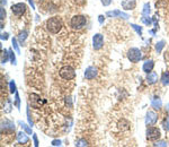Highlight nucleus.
Returning <instances> with one entry per match:
<instances>
[{"label":"nucleus","instance_id":"obj_23","mask_svg":"<svg viewBox=\"0 0 169 147\" xmlns=\"http://www.w3.org/2000/svg\"><path fill=\"white\" fill-rule=\"evenodd\" d=\"M19 125H21V129L25 131L26 134H28V135H32V127H28L26 123H24V122H21V121H19Z\"/></svg>","mask_w":169,"mask_h":147},{"label":"nucleus","instance_id":"obj_24","mask_svg":"<svg viewBox=\"0 0 169 147\" xmlns=\"http://www.w3.org/2000/svg\"><path fill=\"white\" fill-rule=\"evenodd\" d=\"M18 38H12V40H11V43H12V49L15 50L16 51L17 53L19 55L21 53V49H19V45H18Z\"/></svg>","mask_w":169,"mask_h":147},{"label":"nucleus","instance_id":"obj_2","mask_svg":"<svg viewBox=\"0 0 169 147\" xmlns=\"http://www.w3.org/2000/svg\"><path fill=\"white\" fill-rule=\"evenodd\" d=\"M87 24V18L84 15H74L70 19V26L74 31H80L86 26Z\"/></svg>","mask_w":169,"mask_h":147},{"label":"nucleus","instance_id":"obj_15","mask_svg":"<svg viewBox=\"0 0 169 147\" xmlns=\"http://www.w3.org/2000/svg\"><path fill=\"white\" fill-rule=\"evenodd\" d=\"M154 68V61L153 60H147L142 66V70L145 72V74H149L151 72Z\"/></svg>","mask_w":169,"mask_h":147},{"label":"nucleus","instance_id":"obj_22","mask_svg":"<svg viewBox=\"0 0 169 147\" xmlns=\"http://www.w3.org/2000/svg\"><path fill=\"white\" fill-rule=\"evenodd\" d=\"M150 13H151V8H150V4L147 2V4H144L143 6V9H142V16H149L150 15Z\"/></svg>","mask_w":169,"mask_h":147},{"label":"nucleus","instance_id":"obj_33","mask_svg":"<svg viewBox=\"0 0 169 147\" xmlns=\"http://www.w3.org/2000/svg\"><path fill=\"white\" fill-rule=\"evenodd\" d=\"M26 112H27V120H28V123H29V126H31V127H33V120H32V118H31V111H29V106H27Z\"/></svg>","mask_w":169,"mask_h":147},{"label":"nucleus","instance_id":"obj_14","mask_svg":"<svg viewBox=\"0 0 169 147\" xmlns=\"http://www.w3.org/2000/svg\"><path fill=\"white\" fill-rule=\"evenodd\" d=\"M27 135H28V134H27ZM27 135L25 132H23V131L18 132V134H17V142L19 143V144H21V145L28 144V143H29V138H28Z\"/></svg>","mask_w":169,"mask_h":147},{"label":"nucleus","instance_id":"obj_17","mask_svg":"<svg viewBox=\"0 0 169 147\" xmlns=\"http://www.w3.org/2000/svg\"><path fill=\"white\" fill-rule=\"evenodd\" d=\"M151 106L154 110H160L162 108V101L161 98H159L158 96H154L153 98H151Z\"/></svg>","mask_w":169,"mask_h":147},{"label":"nucleus","instance_id":"obj_1","mask_svg":"<svg viewBox=\"0 0 169 147\" xmlns=\"http://www.w3.org/2000/svg\"><path fill=\"white\" fill-rule=\"evenodd\" d=\"M62 21L59 17H50L45 23V27L51 34H58L62 30Z\"/></svg>","mask_w":169,"mask_h":147},{"label":"nucleus","instance_id":"obj_27","mask_svg":"<svg viewBox=\"0 0 169 147\" xmlns=\"http://www.w3.org/2000/svg\"><path fill=\"white\" fill-rule=\"evenodd\" d=\"M9 51V60H10V62H11V65H16L17 62H16V57H15V55H14V50L12 49H9L8 50Z\"/></svg>","mask_w":169,"mask_h":147},{"label":"nucleus","instance_id":"obj_26","mask_svg":"<svg viewBox=\"0 0 169 147\" xmlns=\"http://www.w3.org/2000/svg\"><path fill=\"white\" fill-rule=\"evenodd\" d=\"M141 22H142L144 25H147V26H151V25H152V23H153L152 19H151L149 16H142Z\"/></svg>","mask_w":169,"mask_h":147},{"label":"nucleus","instance_id":"obj_11","mask_svg":"<svg viewBox=\"0 0 169 147\" xmlns=\"http://www.w3.org/2000/svg\"><path fill=\"white\" fill-rule=\"evenodd\" d=\"M106 16L107 17H121V18H124V19H129V14L126 13H123V11L118 10V9H115V10H111V11H107L106 13Z\"/></svg>","mask_w":169,"mask_h":147},{"label":"nucleus","instance_id":"obj_38","mask_svg":"<svg viewBox=\"0 0 169 147\" xmlns=\"http://www.w3.org/2000/svg\"><path fill=\"white\" fill-rule=\"evenodd\" d=\"M98 22H99L101 25H103V24L105 23V16H104V15H99V16H98Z\"/></svg>","mask_w":169,"mask_h":147},{"label":"nucleus","instance_id":"obj_44","mask_svg":"<svg viewBox=\"0 0 169 147\" xmlns=\"http://www.w3.org/2000/svg\"><path fill=\"white\" fill-rule=\"evenodd\" d=\"M168 120H169V118H168Z\"/></svg>","mask_w":169,"mask_h":147},{"label":"nucleus","instance_id":"obj_4","mask_svg":"<svg viewBox=\"0 0 169 147\" xmlns=\"http://www.w3.org/2000/svg\"><path fill=\"white\" fill-rule=\"evenodd\" d=\"M145 135H147V139L150 142H157L160 139L161 137V132L157 127H152V126H148L147 131H145Z\"/></svg>","mask_w":169,"mask_h":147},{"label":"nucleus","instance_id":"obj_37","mask_svg":"<svg viewBox=\"0 0 169 147\" xmlns=\"http://www.w3.org/2000/svg\"><path fill=\"white\" fill-rule=\"evenodd\" d=\"M62 145V142L60 139H54L52 140V146H61Z\"/></svg>","mask_w":169,"mask_h":147},{"label":"nucleus","instance_id":"obj_25","mask_svg":"<svg viewBox=\"0 0 169 147\" xmlns=\"http://www.w3.org/2000/svg\"><path fill=\"white\" fill-rule=\"evenodd\" d=\"M11 106H12V104H11V101L8 98L7 101H6L5 105H4V111H5V113H9L11 111Z\"/></svg>","mask_w":169,"mask_h":147},{"label":"nucleus","instance_id":"obj_43","mask_svg":"<svg viewBox=\"0 0 169 147\" xmlns=\"http://www.w3.org/2000/svg\"><path fill=\"white\" fill-rule=\"evenodd\" d=\"M166 110H167V111L169 112V103L167 104V105H166Z\"/></svg>","mask_w":169,"mask_h":147},{"label":"nucleus","instance_id":"obj_42","mask_svg":"<svg viewBox=\"0 0 169 147\" xmlns=\"http://www.w3.org/2000/svg\"><path fill=\"white\" fill-rule=\"evenodd\" d=\"M7 5V0H1V6H6Z\"/></svg>","mask_w":169,"mask_h":147},{"label":"nucleus","instance_id":"obj_30","mask_svg":"<svg viewBox=\"0 0 169 147\" xmlns=\"http://www.w3.org/2000/svg\"><path fill=\"white\" fill-rule=\"evenodd\" d=\"M9 92H10L11 94H14V93L17 92L16 83L14 82V81H10V83H9Z\"/></svg>","mask_w":169,"mask_h":147},{"label":"nucleus","instance_id":"obj_10","mask_svg":"<svg viewBox=\"0 0 169 147\" xmlns=\"http://www.w3.org/2000/svg\"><path fill=\"white\" fill-rule=\"evenodd\" d=\"M157 121H158V114L154 111H148L145 117V125L153 126L157 123Z\"/></svg>","mask_w":169,"mask_h":147},{"label":"nucleus","instance_id":"obj_9","mask_svg":"<svg viewBox=\"0 0 169 147\" xmlns=\"http://www.w3.org/2000/svg\"><path fill=\"white\" fill-rule=\"evenodd\" d=\"M29 102H31L33 108H35V109H40L42 106V98L40 95H37L35 93L29 94Z\"/></svg>","mask_w":169,"mask_h":147},{"label":"nucleus","instance_id":"obj_32","mask_svg":"<svg viewBox=\"0 0 169 147\" xmlns=\"http://www.w3.org/2000/svg\"><path fill=\"white\" fill-rule=\"evenodd\" d=\"M153 146H159V147H166L169 146V144L165 140H157V142L153 144Z\"/></svg>","mask_w":169,"mask_h":147},{"label":"nucleus","instance_id":"obj_36","mask_svg":"<svg viewBox=\"0 0 169 147\" xmlns=\"http://www.w3.org/2000/svg\"><path fill=\"white\" fill-rule=\"evenodd\" d=\"M33 142H34V146L37 147L40 145V142H38V138H37L36 134H33Z\"/></svg>","mask_w":169,"mask_h":147},{"label":"nucleus","instance_id":"obj_40","mask_svg":"<svg viewBox=\"0 0 169 147\" xmlns=\"http://www.w3.org/2000/svg\"><path fill=\"white\" fill-rule=\"evenodd\" d=\"M101 1L104 6H109L112 4V0H101Z\"/></svg>","mask_w":169,"mask_h":147},{"label":"nucleus","instance_id":"obj_8","mask_svg":"<svg viewBox=\"0 0 169 147\" xmlns=\"http://www.w3.org/2000/svg\"><path fill=\"white\" fill-rule=\"evenodd\" d=\"M98 75V69L94 67V66H89L88 68H86V70L84 72V76L86 79H88V81H91V79H94L96 78Z\"/></svg>","mask_w":169,"mask_h":147},{"label":"nucleus","instance_id":"obj_28","mask_svg":"<svg viewBox=\"0 0 169 147\" xmlns=\"http://www.w3.org/2000/svg\"><path fill=\"white\" fill-rule=\"evenodd\" d=\"M88 145H89L88 142H87L86 139H84V138L77 140V143H76V146H78V147H84V146H88Z\"/></svg>","mask_w":169,"mask_h":147},{"label":"nucleus","instance_id":"obj_6","mask_svg":"<svg viewBox=\"0 0 169 147\" xmlns=\"http://www.w3.org/2000/svg\"><path fill=\"white\" fill-rule=\"evenodd\" d=\"M26 8L27 7L24 2H17V4H14L11 6V13L17 17L23 16L26 11Z\"/></svg>","mask_w":169,"mask_h":147},{"label":"nucleus","instance_id":"obj_12","mask_svg":"<svg viewBox=\"0 0 169 147\" xmlns=\"http://www.w3.org/2000/svg\"><path fill=\"white\" fill-rule=\"evenodd\" d=\"M121 6L124 10H133L137 7V0H123Z\"/></svg>","mask_w":169,"mask_h":147},{"label":"nucleus","instance_id":"obj_7","mask_svg":"<svg viewBox=\"0 0 169 147\" xmlns=\"http://www.w3.org/2000/svg\"><path fill=\"white\" fill-rule=\"evenodd\" d=\"M104 47V35L101 33H97L93 36V48L98 51Z\"/></svg>","mask_w":169,"mask_h":147},{"label":"nucleus","instance_id":"obj_35","mask_svg":"<svg viewBox=\"0 0 169 147\" xmlns=\"http://www.w3.org/2000/svg\"><path fill=\"white\" fill-rule=\"evenodd\" d=\"M162 127H164V129L166 131H169V120L165 119L164 121H162Z\"/></svg>","mask_w":169,"mask_h":147},{"label":"nucleus","instance_id":"obj_20","mask_svg":"<svg viewBox=\"0 0 169 147\" xmlns=\"http://www.w3.org/2000/svg\"><path fill=\"white\" fill-rule=\"evenodd\" d=\"M8 59H9V51L6 49H2V51H1V64L5 65L6 62L8 61Z\"/></svg>","mask_w":169,"mask_h":147},{"label":"nucleus","instance_id":"obj_19","mask_svg":"<svg viewBox=\"0 0 169 147\" xmlns=\"http://www.w3.org/2000/svg\"><path fill=\"white\" fill-rule=\"evenodd\" d=\"M160 81H161V84L165 85V86L169 85V71H165V72H162Z\"/></svg>","mask_w":169,"mask_h":147},{"label":"nucleus","instance_id":"obj_13","mask_svg":"<svg viewBox=\"0 0 169 147\" xmlns=\"http://www.w3.org/2000/svg\"><path fill=\"white\" fill-rule=\"evenodd\" d=\"M4 130H6V131L15 130V123H14L12 121H10V120L6 119L5 121L2 120V121H1V131H4Z\"/></svg>","mask_w":169,"mask_h":147},{"label":"nucleus","instance_id":"obj_21","mask_svg":"<svg viewBox=\"0 0 169 147\" xmlns=\"http://www.w3.org/2000/svg\"><path fill=\"white\" fill-rule=\"evenodd\" d=\"M165 45H166V42H165L164 40L159 41L158 43L156 44V51H157V53H158V55H160V53L162 52V49L165 48Z\"/></svg>","mask_w":169,"mask_h":147},{"label":"nucleus","instance_id":"obj_34","mask_svg":"<svg viewBox=\"0 0 169 147\" xmlns=\"http://www.w3.org/2000/svg\"><path fill=\"white\" fill-rule=\"evenodd\" d=\"M6 18V10H5V7L4 6H1V8H0V19L4 22V19Z\"/></svg>","mask_w":169,"mask_h":147},{"label":"nucleus","instance_id":"obj_5","mask_svg":"<svg viewBox=\"0 0 169 147\" xmlns=\"http://www.w3.org/2000/svg\"><path fill=\"white\" fill-rule=\"evenodd\" d=\"M127 59L133 64H137L142 59V52L137 48H131L127 51Z\"/></svg>","mask_w":169,"mask_h":147},{"label":"nucleus","instance_id":"obj_29","mask_svg":"<svg viewBox=\"0 0 169 147\" xmlns=\"http://www.w3.org/2000/svg\"><path fill=\"white\" fill-rule=\"evenodd\" d=\"M15 106H16L18 110H21V98H19L18 92L15 93Z\"/></svg>","mask_w":169,"mask_h":147},{"label":"nucleus","instance_id":"obj_16","mask_svg":"<svg viewBox=\"0 0 169 147\" xmlns=\"http://www.w3.org/2000/svg\"><path fill=\"white\" fill-rule=\"evenodd\" d=\"M157 82H158V75H157V72L151 71V72L147 74V83H148L149 85H153V84H156Z\"/></svg>","mask_w":169,"mask_h":147},{"label":"nucleus","instance_id":"obj_39","mask_svg":"<svg viewBox=\"0 0 169 147\" xmlns=\"http://www.w3.org/2000/svg\"><path fill=\"white\" fill-rule=\"evenodd\" d=\"M8 38H9V34H8V33H2V34H1V40H2V41H4V40L7 41Z\"/></svg>","mask_w":169,"mask_h":147},{"label":"nucleus","instance_id":"obj_3","mask_svg":"<svg viewBox=\"0 0 169 147\" xmlns=\"http://www.w3.org/2000/svg\"><path fill=\"white\" fill-rule=\"evenodd\" d=\"M59 75L64 81H72L76 77V71L71 66H63L60 68Z\"/></svg>","mask_w":169,"mask_h":147},{"label":"nucleus","instance_id":"obj_41","mask_svg":"<svg viewBox=\"0 0 169 147\" xmlns=\"http://www.w3.org/2000/svg\"><path fill=\"white\" fill-rule=\"evenodd\" d=\"M29 5L32 6V9H35V5H34V0H28Z\"/></svg>","mask_w":169,"mask_h":147},{"label":"nucleus","instance_id":"obj_31","mask_svg":"<svg viewBox=\"0 0 169 147\" xmlns=\"http://www.w3.org/2000/svg\"><path fill=\"white\" fill-rule=\"evenodd\" d=\"M131 26H132V28L139 34V35H142V31H143L142 26H139L137 24H131Z\"/></svg>","mask_w":169,"mask_h":147},{"label":"nucleus","instance_id":"obj_18","mask_svg":"<svg viewBox=\"0 0 169 147\" xmlns=\"http://www.w3.org/2000/svg\"><path fill=\"white\" fill-rule=\"evenodd\" d=\"M27 36H28V32L27 31H21L19 34H18V42L21 43V45H24L25 41H26Z\"/></svg>","mask_w":169,"mask_h":147}]
</instances>
